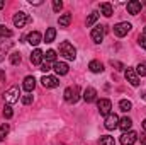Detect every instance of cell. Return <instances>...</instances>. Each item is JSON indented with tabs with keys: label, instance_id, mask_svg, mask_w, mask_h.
<instances>
[{
	"label": "cell",
	"instance_id": "6da1fadb",
	"mask_svg": "<svg viewBox=\"0 0 146 145\" xmlns=\"http://www.w3.org/2000/svg\"><path fill=\"white\" fill-rule=\"evenodd\" d=\"M60 55H63L66 60H75V58H76V48L73 46L72 43L63 41V43L60 44Z\"/></svg>",
	"mask_w": 146,
	"mask_h": 145
},
{
	"label": "cell",
	"instance_id": "7a4b0ae2",
	"mask_svg": "<svg viewBox=\"0 0 146 145\" xmlns=\"http://www.w3.org/2000/svg\"><path fill=\"white\" fill-rule=\"evenodd\" d=\"M19 96H21L19 87H10L9 91H5V94H3V101L10 106V104H14V103L19 101Z\"/></svg>",
	"mask_w": 146,
	"mask_h": 145
},
{
	"label": "cell",
	"instance_id": "3957f363",
	"mask_svg": "<svg viewBox=\"0 0 146 145\" xmlns=\"http://www.w3.org/2000/svg\"><path fill=\"white\" fill-rule=\"evenodd\" d=\"M78 94H80V87L78 85H73V87H68L66 91H65V101H68V103H76L78 101Z\"/></svg>",
	"mask_w": 146,
	"mask_h": 145
},
{
	"label": "cell",
	"instance_id": "277c9868",
	"mask_svg": "<svg viewBox=\"0 0 146 145\" xmlns=\"http://www.w3.org/2000/svg\"><path fill=\"white\" fill-rule=\"evenodd\" d=\"M27 22H31V17L26 14V12H17L14 15V26L15 28H24Z\"/></svg>",
	"mask_w": 146,
	"mask_h": 145
},
{
	"label": "cell",
	"instance_id": "5b68a950",
	"mask_svg": "<svg viewBox=\"0 0 146 145\" xmlns=\"http://www.w3.org/2000/svg\"><path fill=\"white\" fill-rule=\"evenodd\" d=\"M131 24L129 22H119V24H115L114 26V34L115 36H119V38H122V36H126L129 31H131Z\"/></svg>",
	"mask_w": 146,
	"mask_h": 145
},
{
	"label": "cell",
	"instance_id": "8992f818",
	"mask_svg": "<svg viewBox=\"0 0 146 145\" xmlns=\"http://www.w3.org/2000/svg\"><path fill=\"white\" fill-rule=\"evenodd\" d=\"M119 116L115 114V113H110L106 116V121H104V125H106V128L107 130H114V128H119Z\"/></svg>",
	"mask_w": 146,
	"mask_h": 145
},
{
	"label": "cell",
	"instance_id": "52a82bcc",
	"mask_svg": "<svg viewBox=\"0 0 146 145\" xmlns=\"http://www.w3.org/2000/svg\"><path fill=\"white\" fill-rule=\"evenodd\" d=\"M97 108H99V111H100V114L102 116H107V114H110L112 111V103H110L109 99H99L97 101Z\"/></svg>",
	"mask_w": 146,
	"mask_h": 145
},
{
	"label": "cell",
	"instance_id": "ba28073f",
	"mask_svg": "<svg viewBox=\"0 0 146 145\" xmlns=\"http://www.w3.org/2000/svg\"><path fill=\"white\" fill-rule=\"evenodd\" d=\"M104 34H106V28L104 26H97V28H94L92 29V33H90V36L94 39V43H102L104 41Z\"/></svg>",
	"mask_w": 146,
	"mask_h": 145
},
{
	"label": "cell",
	"instance_id": "9c48e42d",
	"mask_svg": "<svg viewBox=\"0 0 146 145\" xmlns=\"http://www.w3.org/2000/svg\"><path fill=\"white\" fill-rule=\"evenodd\" d=\"M41 82H42V85H44L46 89H54V87L60 85V80H58L56 77H53V75H44V77L41 79Z\"/></svg>",
	"mask_w": 146,
	"mask_h": 145
},
{
	"label": "cell",
	"instance_id": "30bf717a",
	"mask_svg": "<svg viewBox=\"0 0 146 145\" xmlns=\"http://www.w3.org/2000/svg\"><path fill=\"white\" fill-rule=\"evenodd\" d=\"M126 80L133 85V87H138L139 85V77H138V73L134 68H129L127 67V70H126Z\"/></svg>",
	"mask_w": 146,
	"mask_h": 145
},
{
	"label": "cell",
	"instance_id": "8fae6325",
	"mask_svg": "<svg viewBox=\"0 0 146 145\" xmlns=\"http://www.w3.org/2000/svg\"><path fill=\"white\" fill-rule=\"evenodd\" d=\"M136 140H138V133L136 132H126L121 137V144L122 145H133Z\"/></svg>",
	"mask_w": 146,
	"mask_h": 145
},
{
	"label": "cell",
	"instance_id": "7c38bea8",
	"mask_svg": "<svg viewBox=\"0 0 146 145\" xmlns=\"http://www.w3.org/2000/svg\"><path fill=\"white\" fill-rule=\"evenodd\" d=\"M41 41H42V34H41L39 31H33V33L27 34V43L33 44V46H37Z\"/></svg>",
	"mask_w": 146,
	"mask_h": 145
},
{
	"label": "cell",
	"instance_id": "4fadbf2b",
	"mask_svg": "<svg viewBox=\"0 0 146 145\" xmlns=\"http://www.w3.org/2000/svg\"><path fill=\"white\" fill-rule=\"evenodd\" d=\"M127 12H129L131 15L139 14V12H141V2H138V0H131V2H127Z\"/></svg>",
	"mask_w": 146,
	"mask_h": 145
},
{
	"label": "cell",
	"instance_id": "5bb4252c",
	"mask_svg": "<svg viewBox=\"0 0 146 145\" xmlns=\"http://www.w3.org/2000/svg\"><path fill=\"white\" fill-rule=\"evenodd\" d=\"M83 99H85V103H94L97 99V91L94 87H87L83 91Z\"/></svg>",
	"mask_w": 146,
	"mask_h": 145
},
{
	"label": "cell",
	"instance_id": "9a60e30c",
	"mask_svg": "<svg viewBox=\"0 0 146 145\" xmlns=\"http://www.w3.org/2000/svg\"><path fill=\"white\" fill-rule=\"evenodd\" d=\"M42 58H44V53H42L39 48H36V50L31 53V63H33V65H41V63H42Z\"/></svg>",
	"mask_w": 146,
	"mask_h": 145
},
{
	"label": "cell",
	"instance_id": "2e32d148",
	"mask_svg": "<svg viewBox=\"0 0 146 145\" xmlns=\"http://www.w3.org/2000/svg\"><path fill=\"white\" fill-rule=\"evenodd\" d=\"M22 87H24V91H27V92H33V91H34V87H36V79H34L33 75H27V77L24 79V84H22Z\"/></svg>",
	"mask_w": 146,
	"mask_h": 145
},
{
	"label": "cell",
	"instance_id": "e0dca14e",
	"mask_svg": "<svg viewBox=\"0 0 146 145\" xmlns=\"http://www.w3.org/2000/svg\"><path fill=\"white\" fill-rule=\"evenodd\" d=\"M53 68H54V72L58 73V75H66L68 73V63H65V62H56L54 65H53Z\"/></svg>",
	"mask_w": 146,
	"mask_h": 145
},
{
	"label": "cell",
	"instance_id": "ac0fdd59",
	"mask_svg": "<svg viewBox=\"0 0 146 145\" xmlns=\"http://www.w3.org/2000/svg\"><path fill=\"white\" fill-rule=\"evenodd\" d=\"M88 68H90V72H94V73L104 72V65H102L100 62H97V60H92V62L88 63Z\"/></svg>",
	"mask_w": 146,
	"mask_h": 145
},
{
	"label": "cell",
	"instance_id": "d6986e66",
	"mask_svg": "<svg viewBox=\"0 0 146 145\" xmlns=\"http://www.w3.org/2000/svg\"><path fill=\"white\" fill-rule=\"evenodd\" d=\"M131 126H133V121H131V119H129L127 116H126V118H121V119H119V128H121V130H122L124 133H126L127 130H131Z\"/></svg>",
	"mask_w": 146,
	"mask_h": 145
},
{
	"label": "cell",
	"instance_id": "ffe728a7",
	"mask_svg": "<svg viewBox=\"0 0 146 145\" xmlns=\"http://www.w3.org/2000/svg\"><path fill=\"white\" fill-rule=\"evenodd\" d=\"M100 12H102L106 17H110V15L114 14V9H112V5H110L109 2H104V3H100Z\"/></svg>",
	"mask_w": 146,
	"mask_h": 145
},
{
	"label": "cell",
	"instance_id": "44dd1931",
	"mask_svg": "<svg viewBox=\"0 0 146 145\" xmlns=\"http://www.w3.org/2000/svg\"><path fill=\"white\" fill-rule=\"evenodd\" d=\"M70 22H72V14H63V15L58 19V24H60L61 28H68Z\"/></svg>",
	"mask_w": 146,
	"mask_h": 145
},
{
	"label": "cell",
	"instance_id": "7402d4cb",
	"mask_svg": "<svg viewBox=\"0 0 146 145\" xmlns=\"http://www.w3.org/2000/svg\"><path fill=\"white\" fill-rule=\"evenodd\" d=\"M54 38H56V29L54 28H48L46 29V34H44V41L46 43H53Z\"/></svg>",
	"mask_w": 146,
	"mask_h": 145
},
{
	"label": "cell",
	"instance_id": "603a6c76",
	"mask_svg": "<svg viewBox=\"0 0 146 145\" xmlns=\"http://www.w3.org/2000/svg\"><path fill=\"white\" fill-rule=\"evenodd\" d=\"M44 58H46V62H49V63H51V62L56 63V51H54V50H48V51L44 53Z\"/></svg>",
	"mask_w": 146,
	"mask_h": 145
},
{
	"label": "cell",
	"instance_id": "cb8c5ba5",
	"mask_svg": "<svg viewBox=\"0 0 146 145\" xmlns=\"http://www.w3.org/2000/svg\"><path fill=\"white\" fill-rule=\"evenodd\" d=\"M97 19H99V14L97 12H92L88 17H87V28H90V26H94L95 22H97Z\"/></svg>",
	"mask_w": 146,
	"mask_h": 145
},
{
	"label": "cell",
	"instance_id": "d4e9b609",
	"mask_svg": "<svg viewBox=\"0 0 146 145\" xmlns=\"http://www.w3.org/2000/svg\"><path fill=\"white\" fill-rule=\"evenodd\" d=\"M119 108H121V111H124V113H127L129 109L133 108V104H131V101H127V99H122V101L119 103Z\"/></svg>",
	"mask_w": 146,
	"mask_h": 145
},
{
	"label": "cell",
	"instance_id": "484cf974",
	"mask_svg": "<svg viewBox=\"0 0 146 145\" xmlns=\"http://www.w3.org/2000/svg\"><path fill=\"white\" fill-rule=\"evenodd\" d=\"M100 145H115V140H114V137L104 135V137H100Z\"/></svg>",
	"mask_w": 146,
	"mask_h": 145
},
{
	"label": "cell",
	"instance_id": "4316f807",
	"mask_svg": "<svg viewBox=\"0 0 146 145\" xmlns=\"http://www.w3.org/2000/svg\"><path fill=\"white\" fill-rule=\"evenodd\" d=\"M9 130H10V128H9V125H7V123H3V125L0 126V142H2V140H3V138L7 137Z\"/></svg>",
	"mask_w": 146,
	"mask_h": 145
},
{
	"label": "cell",
	"instance_id": "83f0119b",
	"mask_svg": "<svg viewBox=\"0 0 146 145\" xmlns=\"http://www.w3.org/2000/svg\"><path fill=\"white\" fill-rule=\"evenodd\" d=\"M10 36H12V31L7 26H0V38H10Z\"/></svg>",
	"mask_w": 146,
	"mask_h": 145
},
{
	"label": "cell",
	"instance_id": "f1b7e54d",
	"mask_svg": "<svg viewBox=\"0 0 146 145\" xmlns=\"http://www.w3.org/2000/svg\"><path fill=\"white\" fill-rule=\"evenodd\" d=\"M136 73H138V77L141 75V77H145L146 75V63L143 62V63H139L138 67H136Z\"/></svg>",
	"mask_w": 146,
	"mask_h": 145
},
{
	"label": "cell",
	"instance_id": "f546056e",
	"mask_svg": "<svg viewBox=\"0 0 146 145\" xmlns=\"http://www.w3.org/2000/svg\"><path fill=\"white\" fill-rule=\"evenodd\" d=\"M10 63L12 65H19L21 63V55L19 53H12L10 55Z\"/></svg>",
	"mask_w": 146,
	"mask_h": 145
},
{
	"label": "cell",
	"instance_id": "4dcf8cb0",
	"mask_svg": "<svg viewBox=\"0 0 146 145\" xmlns=\"http://www.w3.org/2000/svg\"><path fill=\"white\" fill-rule=\"evenodd\" d=\"M3 116H5V118H7V119H10V118H12V116H14V111H12V108H10V106H9V104H7V106H5V108H3Z\"/></svg>",
	"mask_w": 146,
	"mask_h": 145
},
{
	"label": "cell",
	"instance_id": "1f68e13d",
	"mask_svg": "<svg viewBox=\"0 0 146 145\" xmlns=\"http://www.w3.org/2000/svg\"><path fill=\"white\" fill-rule=\"evenodd\" d=\"M63 9V2L61 0H53V10L54 12H60Z\"/></svg>",
	"mask_w": 146,
	"mask_h": 145
},
{
	"label": "cell",
	"instance_id": "d6a6232c",
	"mask_svg": "<svg viewBox=\"0 0 146 145\" xmlns=\"http://www.w3.org/2000/svg\"><path fill=\"white\" fill-rule=\"evenodd\" d=\"M39 67H41L39 70H42V72H49V70H51V63H49V62H42Z\"/></svg>",
	"mask_w": 146,
	"mask_h": 145
},
{
	"label": "cell",
	"instance_id": "836d02e7",
	"mask_svg": "<svg viewBox=\"0 0 146 145\" xmlns=\"http://www.w3.org/2000/svg\"><path fill=\"white\" fill-rule=\"evenodd\" d=\"M22 103H24L26 106H27V104H31V103H33V96H31V94H26V96H22Z\"/></svg>",
	"mask_w": 146,
	"mask_h": 145
},
{
	"label": "cell",
	"instance_id": "e575fe53",
	"mask_svg": "<svg viewBox=\"0 0 146 145\" xmlns=\"http://www.w3.org/2000/svg\"><path fill=\"white\" fill-rule=\"evenodd\" d=\"M138 43H139V46H141L143 50H146V36H139L138 38Z\"/></svg>",
	"mask_w": 146,
	"mask_h": 145
},
{
	"label": "cell",
	"instance_id": "d590c367",
	"mask_svg": "<svg viewBox=\"0 0 146 145\" xmlns=\"http://www.w3.org/2000/svg\"><path fill=\"white\" fill-rule=\"evenodd\" d=\"M7 46H10V44H7ZM7 46H5V44H2V46H0V62L3 60V56H2V55H5V51H7Z\"/></svg>",
	"mask_w": 146,
	"mask_h": 145
},
{
	"label": "cell",
	"instance_id": "8d00e7d4",
	"mask_svg": "<svg viewBox=\"0 0 146 145\" xmlns=\"http://www.w3.org/2000/svg\"><path fill=\"white\" fill-rule=\"evenodd\" d=\"M110 63H112L114 67H117V68H124V67H122V63H119V62H114V60H112Z\"/></svg>",
	"mask_w": 146,
	"mask_h": 145
},
{
	"label": "cell",
	"instance_id": "74e56055",
	"mask_svg": "<svg viewBox=\"0 0 146 145\" xmlns=\"http://www.w3.org/2000/svg\"><path fill=\"white\" fill-rule=\"evenodd\" d=\"M143 130H145V132H146V119H145V121H143Z\"/></svg>",
	"mask_w": 146,
	"mask_h": 145
},
{
	"label": "cell",
	"instance_id": "f35d334b",
	"mask_svg": "<svg viewBox=\"0 0 146 145\" xmlns=\"http://www.w3.org/2000/svg\"><path fill=\"white\" fill-rule=\"evenodd\" d=\"M143 99L146 101V91H143Z\"/></svg>",
	"mask_w": 146,
	"mask_h": 145
},
{
	"label": "cell",
	"instance_id": "ab89813d",
	"mask_svg": "<svg viewBox=\"0 0 146 145\" xmlns=\"http://www.w3.org/2000/svg\"><path fill=\"white\" fill-rule=\"evenodd\" d=\"M141 145H146V138H143V142H141Z\"/></svg>",
	"mask_w": 146,
	"mask_h": 145
},
{
	"label": "cell",
	"instance_id": "60d3db41",
	"mask_svg": "<svg viewBox=\"0 0 146 145\" xmlns=\"http://www.w3.org/2000/svg\"><path fill=\"white\" fill-rule=\"evenodd\" d=\"M3 5H5V3H3V2H0V9H2V7H3Z\"/></svg>",
	"mask_w": 146,
	"mask_h": 145
},
{
	"label": "cell",
	"instance_id": "b9f144b4",
	"mask_svg": "<svg viewBox=\"0 0 146 145\" xmlns=\"http://www.w3.org/2000/svg\"><path fill=\"white\" fill-rule=\"evenodd\" d=\"M145 34H146V28H145Z\"/></svg>",
	"mask_w": 146,
	"mask_h": 145
}]
</instances>
